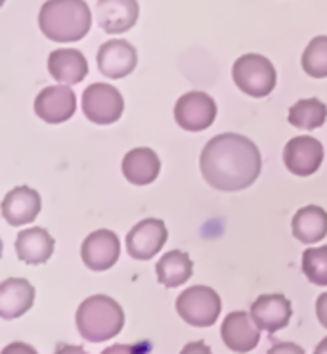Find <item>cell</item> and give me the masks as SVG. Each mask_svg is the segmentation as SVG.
<instances>
[{"label": "cell", "instance_id": "cell-21", "mask_svg": "<svg viewBox=\"0 0 327 354\" xmlns=\"http://www.w3.org/2000/svg\"><path fill=\"white\" fill-rule=\"evenodd\" d=\"M293 236L301 243H318L327 236V213L318 205H306L293 216Z\"/></svg>", "mask_w": 327, "mask_h": 354}, {"label": "cell", "instance_id": "cell-10", "mask_svg": "<svg viewBox=\"0 0 327 354\" xmlns=\"http://www.w3.org/2000/svg\"><path fill=\"white\" fill-rule=\"evenodd\" d=\"M286 167L297 176H310L324 161V146L312 136H297L286 144L283 149Z\"/></svg>", "mask_w": 327, "mask_h": 354}, {"label": "cell", "instance_id": "cell-24", "mask_svg": "<svg viewBox=\"0 0 327 354\" xmlns=\"http://www.w3.org/2000/svg\"><path fill=\"white\" fill-rule=\"evenodd\" d=\"M303 69L314 79L327 77V37H316L303 54Z\"/></svg>", "mask_w": 327, "mask_h": 354}, {"label": "cell", "instance_id": "cell-1", "mask_svg": "<svg viewBox=\"0 0 327 354\" xmlns=\"http://www.w3.org/2000/svg\"><path fill=\"white\" fill-rule=\"evenodd\" d=\"M261 171V151L254 142L241 134H218L207 142L201 151V174L214 189L221 192L249 188Z\"/></svg>", "mask_w": 327, "mask_h": 354}, {"label": "cell", "instance_id": "cell-2", "mask_svg": "<svg viewBox=\"0 0 327 354\" xmlns=\"http://www.w3.org/2000/svg\"><path fill=\"white\" fill-rule=\"evenodd\" d=\"M39 25L50 41L77 42L91 31V8L84 0H48L42 4Z\"/></svg>", "mask_w": 327, "mask_h": 354}, {"label": "cell", "instance_id": "cell-27", "mask_svg": "<svg viewBox=\"0 0 327 354\" xmlns=\"http://www.w3.org/2000/svg\"><path fill=\"white\" fill-rule=\"evenodd\" d=\"M270 353H303V348L297 345H276Z\"/></svg>", "mask_w": 327, "mask_h": 354}, {"label": "cell", "instance_id": "cell-4", "mask_svg": "<svg viewBox=\"0 0 327 354\" xmlns=\"http://www.w3.org/2000/svg\"><path fill=\"white\" fill-rule=\"evenodd\" d=\"M234 83L253 98H264L276 88L278 75L268 58L261 54H245L237 59L232 69Z\"/></svg>", "mask_w": 327, "mask_h": 354}, {"label": "cell", "instance_id": "cell-16", "mask_svg": "<svg viewBox=\"0 0 327 354\" xmlns=\"http://www.w3.org/2000/svg\"><path fill=\"white\" fill-rule=\"evenodd\" d=\"M291 303L283 295H262L251 306V316L262 331L276 333L291 320Z\"/></svg>", "mask_w": 327, "mask_h": 354}, {"label": "cell", "instance_id": "cell-20", "mask_svg": "<svg viewBox=\"0 0 327 354\" xmlns=\"http://www.w3.org/2000/svg\"><path fill=\"white\" fill-rule=\"evenodd\" d=\"M16 253L27 264H44L54 253V239L44 228H27L17 234Z\"/></svg>", "mask_w": 327, "mask_h": 354}, {"label": "cell", "instance_id": "cell-15", "mask_svg": "<svg viewBox=\"0 0 327 354\" xmlns=\"http://www.w3.org/2000/svg\"><path fill=\"white\" fill-rule=\"evenodd\" d=\"M39 213H41V196L29 186L14 188L2 201V216L12 226L31 224Z\"/></svg>", "mask_w": 327, "mask_h": 354}, {"label": "cell", "instance_id": "cell-28", "mask_svg": "<svg viewBox=\"0 0 327 354\" xmlns=\"http://www.w3.org/2000/svg\"><path fill=\"white\" fill-rule=\"evenodd\" d=\"M316 353L318 354H327V339H324L318 346H316Z\"/></svg>", "mask_w": 327, "mask_h": 354}, {"label": "cell", "instance_id": "cell-9", "mask_svg": "<svg viewBox=\"0 0 327 354\" xmlns=\"http://www.w3.org/2000/svg\"><path fill=\"white\" fill-rule=\"evenodd\" d=\"M77 111V96L69 84L46 86L35 100V113L50 124L69 121Z\"/></svg>", "mask_w": 327, "mask_h": 354}, {"label": "cell", "instance_id": "cell-13", "mask_svg": "<svg viewBox=\"0 0 327 354\" xmlns=\"http://www.w3.org/2000/svg\"><path fill=\"white\" fill-rule=\"evenodd\" d=\"M138 64L136 48L129 41H107L98 50V69L107 79H123Z\"/></svg>", "mask_w": 327, "mask_h": 354}, {"label": "cell", "instance_id": "cell-5", "mask_svg": "<svg viewBox=\"0 0 327 354\" xmlns=\"http://www.w3.org/2000/svg\"><path fill=\"white\" fill-rule=\"evenodd\" d=\"M176 310L189 326L209 328L221 316L222 303L218 293L207 286H194L184 289L176 299Z\"/></svg>", "mask_w": 327, "mask_h": 354}, {"label": "cell", "instance_id": "cell-23", "mask_svg": "<svg viewBox=\"0 0 327 354\" xmlns=\"http://www.w3.org/2000/svg\"><path fill=\"white\" fill-rule=\"evenodd\" d=\"M327 106L318 98L299 100L289 109V123L301 131H314L326 123Z\"/></svg>", "mask_w": 327, "mask_h": 354}, {"label": "cell", "instance_id": "cell-14", "mask_svg": "<svg viewBox=\"0 0 327 354\" xmlns=\"http://www.w3.org/2000/svg\"><path fill=\"white\" fill-rule=\"evenodd\" d=\"M224 345L234 353H251L261 341V328L254 324L253 316L247 313H232L222 324Z\"/></svg>", "mask_w": 327, "mask_h": 354}, {"label": "cell", "instance_id": "cell-6", "mask_svg": "<svg viewBox=\"0 0 327 354\" xmlns=\"http://www.w3.org/2000/svg\"><path fill=\"white\" fill-rule=\"evenodd\" d=\"M124 100L115 86L94 83L82 92V111L96 124H111L123 115Z\"/></svg>", "mask_w": 327, "mask_h": 354}, {"label": "cell", "instance_id": "cell-25", "mask_svg": "<svg viewBox=\"0 0 327 354\" xmlns=\"http://www.w3.org/2000/svg\"><path fill=\"white\" fill-rule=\"evenodd\" d=\"M303 272L314 286H327V245L306 249L303 253Z\"/></svg>", "mask_w": 327, "mask_h": 354}, {"label": "cell", "instance_id": "cell-22", "mask_svg": "<svg viewBox=\"0 0 327 354\" xmlns=\"http://www.w3.org/2000/svg\"><path fill=\"white\" fill-rule=\"evenodd\" d=\"M194 263L184 251H169L157 263V280L165 288H178L191 278Z\"/></svg>", "mask_w": 327, "mask_h": 354}, {"label": "cell", "instance_id": "cell-17", "mask_svg": "<svg viewBox=\"0 0 327 354\" xmlns=\"http://www.w3.org/2000/svg\"><path fill=\"white\" fill-rule=\"evenodd\" d=\"M35 303V288L24 278H8L0 283V318L16 320Z\"/></svg>", "mask_w": 327, "mask_h": 354}, {"label": "cell", "instance_id": "cell-18", "mask_svg": "<svg viewBox=\"0 0 327 354\" xmlns=\"http://www.w3.org/2000/svg\"><path fill=\"white\" fill-rule=\"evenodd\" d=\"M50 75L62 84H79L88 75V64L79 50H54L48 58Z\"/></svg>", "mask_w": 327, "mask_h": 354}, {"label": "cell", "instance_id": "cell-19", "mask_svg": "<svg viewBox=\"0 0 327 354\" xmlns=\"http://www.w3.org/2000/svg\"><path fill=\"white\" fill-rule=\"evenodd\" d=\"M123 174L127 180L136 186L151 184L159 176L161 161L153 149L134 148L123 159Z\"/></svg>", "mask_w": 327, "mask_h": 354}, {"label": "cell", "instance_id": "cell-3", "mask_svg": "<svg viewBox=\"0 0 327 354\" xmlns=\"http://www.w3.org/2000/svg\"><path fill=\"white\" fill-rule=\"evenodd\" d=\"M77 330L91 343H104L119 335L124 326L121 305L107 295H94L82 301L75 316Z\"/></svg>", "mask_w": 327, "mask_h": 354}, {"label": "cell", "instance_id": "cell-26", "mask_svg": "<svg viewBox=\"0 0 327 354\" xmlns=\"http://www.w3.org/2000/svg\"><path fill=\"white\" fill-rule=\"evenodd\" d=\"M316 314H318L319 324L327 330V293H321L316 301Z\"/></svg>", "mask_w": 327, "mask_h": 354}, {"label": "cell", "instance_id": "cell-8", "mask_svg": "<svg viewBox=\"0 0 327 354\" xmlns=\"http://www.w3.org/2000/svg\"><path fill=\"white\" fill-rule=\"evenodd\" d=\"M169 232L163 221L144 218L127 236V251L136 261H149L163 249Z\"/></svg>", "mask_w": 327, "mask_h": 354}, {"label": "cell", "instance_id": "cell-12", "mask_svg": "<svg viewBox=\"0 0 327 354\" xmlns=\"http://www.w3.org/2000/svg\"><path fill=\"white\" fill-rule=\"evenodd\" d=\"M140 16L138 0H98L96 21L106 33L131 31Z\"/></svg>", "mask_w": 327, "mask_h": 354}, {"label": "cell", "instance_id": "cell-11", "mask_svg": "<svg viewBox=\"0 0 327 354\" xmlns=\"http://www.w3.org/2000/svg\"><path fill=\"white\" fill-rule=\"evenodd\" d=\"M121 255V241L117 234L111 230L92 232L84 239L81 249V257L84 264L94 272H104L111 268Z\"/></svg>", "mask_w": 327, "mask_h": 354}, {"label": "cell", "instance_id": "cell-7", "mask_svg": "<svg viewBox=\"0 0 327 354\" xmlns=\"http://www.w3.org/2000/svg\"><path fill=\"white\" fill-rule=\"evenodd\" d=\"M174 119L184 131L201 132L216 119V104L205 92H188L174 106Z\"/></svg>", "mask_w": 327, "mask_h": 354}]
</instances>
